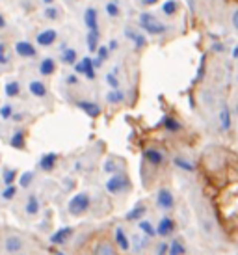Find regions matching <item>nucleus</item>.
I'll return each instance as SVG.
<instances>
[{
	"label": "nucleus",
	"instance_id": "nucleus-50",
	"mask_svg": "<svg viewBox=\"0 0 238 255\" xmlns=\"http://www.w3.org/2000/svg\"><path fill=\"white\" fill-rule=\"evenodd\" d=\"M4 26H6V19H4V17H2V15H0V30L4 28Z\"/></svg>",
	"mask_w": 238,
	"mask_h": 255
},
{
	"label": "nucleus",
	"instance_id": "nucleus-4",
	"mask_svg": "<svg viewBox=\"0 0 238 255\" xmlns=\"http://www.w3.org/2000/svg\"><path fill=\"white\" fill-rule=\"evenodd\" d=\"M73 67H75V73H77V75H82V77H86L88 80H93V78L97 77V71H95L97 67L93 64V58H90V56H84L82 60H78Z\"/></svg>",
	"mask_w": 238,
	"mask_h": 255
},
{
	"label": "nucleus",
	"instance_id": "nucleus-52",
	"mask_svg": "<svg viewBox=\"0 0 238 255\" xmlns=\"http://www.w3.org/2000/svg\"><path fill=\"white\" fill-rule=\"evenodd\" d=\"M43 4H45V6H52V4H54V0H43Z\"/></svg>",
	"mask_w": 238,
	"mask_h": 255
},
{
	"label": "nucleus",
	"instance_id": "nucleus-37",
	"mask_svg": "<svg viewBox=\"0 0 238 255\" xmlns=\"http://www.w3.org/2000/svg\"><path fill=\"white\" fill-rule=\"evenodd\" d=\"M105 9H106V15H108V17H112V19H116V17L121 15V7L118 6V2H108Z\"/></svg>",
	"mask_w": 238,
	"mask_h": 255
},
{
	"label": "nucleus",
	"instance_id": "nucleus-11",
	"mask_svg": "<svg viewBox=\"0 0 238 255\" xmlns=\"http://www.w3.org/2000/svg\"><path fill=\"white\" fill-rule=\"evenodd\" d=\"M77 107L80 108L88 118H99V116H101V107H99L97 103H93V101H88V99L77 101Z\"/></svg>",
	"mask_w": 238,
	"mask_h": 255
},
{
	"label": "nucleus",
	"instance_id": "nucleus-3",
	"mask_svg": "<svg viewBox=\"0 0 238 255\" xmlns=\"http://www.w3.org/2000/svg\"><path fill=\"white\" fill-rule=\"evenodd\" d=\"M128 177H126V173L123 171H119V173H114L110 175V179L106 181V192L108 194H112V196H118V194H123V192L128 188Z\"/></svg>",
	"mask_w": 238,
	"mask_h": 255
},
{
	"label": "nucleus",
	"instance_id": "nucleus-35",
	"mask_svg": "<svg viewBox=\"0 0 238 255\" xmlns=\"http://www.w3.org/2000/svg\"><path fill=\"white\" fill-rule=\"evenodd\" d=\"M177 9H179L177 0H166V2L162 4V13L164 15H175Z\"/></svg>",
	"mask_w": 238,
	"mask_h": 255
},
{
	"label": "nucleus",
	"instance_id": "nucleus-18",
	"mask_svg": "<svg viewBox=\"0 0 238 255\" xmlns=\"http://www.w3.org/2000/svg\"><path fill=\"white\" fill-rule=\"evenodd\" d=\"M28 90H30V93H32L34 97H39V99L47 97V93H49V90H47V84H45L43 80H32V82L28 84Z\"/></svg>",
	"mask_w": 238,
	"mask_h": 255
},
{
	"label": "nucleus",
	"instance_id": "nucleus-39",
	"mask_svg": "<svg viewBox=\"0 0 238 255\" xmlns=\"http://www.w3.org/2000/svg\"><path fill=\"white\" fill-rule=\"evenodd\" d=\"M43 15H45V19H49V21H56L58 17H60V9H58L56 6H47L45 11H43Z\"/></svg>",
	"mask_w": 238,
	"mask_h": 255
},
{
	"label": "nucleus",
	"instance_id": "nucleus-20",
	"mask_svg": "<svg viewBox=\"0 0 238 255\" xmlns=\"http://www.w3.org/2000/svg\"><path fill=\"white\" fill-rule=\"evenodd\" d=\"M54 71H56V60L54 58L47 56L39 62V73H41L43 77H50Z\"/></svg>",
	"mask_w": 238,
	"mask_h": 255
},
{
	"label": "nucleus",
	"instance_id": "nucleus-17",
	"mask_svg": "<svg viewBox=\"0 0 238 255\" xmlns=\"http://www.w3.org/2000/svg\"><path fill=\"white\" fill-rule=\"evenodd\" d=\"M145 213H147V207L143 205V203H138V205H134L132 209L125 214V220L126 222H140V220H143Z\"/></svg>",
	"mask_w": 238,
	"mask_h": 255
},
{
	"label": "nucleus",
	"instance_id": "nucleus-30",
	"mask_svg": "<svg viewBox=\"0 0 238 255\" xmlns=\"http://www.w3.org/2000/svg\"><path fill=\"white\" fill-rule=\"evenodd\" d=\"M184 254H186V246L182 244V241H179V239H173V241L169 242L168 255H184Z\"/></svg>",
	"mask_w": 238,
	"mask_h": 255
},
{
	"label": "nucleus",
	"instance_id": "nucleus-48",
	"mask_svg": "<svg viewBox=\"0 0 238 255\" xmlns=\"http://www.w3.org/2000/svg\"><path fill=\"white\" fill-rule=\"evenodd\" d=\"M158 0H141V6H154Z\"/></svg>",
	"mask_w": 238,
	"mask_h": 255
},
{
	"label": "nucleus",
	"instance_id": "nucleus-31",
	"mask_svg": "<svg viewBox=\"0 0 238 255\" xmlns=\"http://www.w3.org/2000/svg\"><path fill=\"white\" fill-rule=\"evenodd\" d=\"M173 164L182 171H190V173L196 171V166L190 162V160H186V158H182V156H175V158H173Z\"/></svg>",
	"mask_w": 238,
	"mask_h": 255
},
{
	"label": "nucleus",
	"instance_id": "nucleus-42",
	"mask_svg": "<svg viewBox=\"0 0 238 255\" xmlns=\"http://www.w3.org/2000/svg\"><path fill=\"white\" fill-rule=\"evenodd\" d=\"M105 171L108 173V175H114V173H119V166L116 160H112V158H108V160H105Z\"/></svg>",
	"mask_w": 238,
	"mask_h": 255
},
{
	"label": "nucleus",
	"instance_id": "nucleus-7",
	"mask_svg": "<svg viewBox=\"0 0 238 255\" xmlns=\"http://www.w3.org/2000/svg\"><path fill=\"white\" fill-rule=\"evenodd\" d=\"M156 205L164 209V211H169V209H173L175 205V198H173V194L169 188H160L158 194H156Z\"/></svg>",
	"mask_w": 238,
	"mask_h": 255
},
{
	"label": "nucleus",
	"instance_id": "nucleus-10",
	"mask_svg": "<svg viewBox=\"0 0 238 255\" xmlns=\"http://www.w3.org/2000/svg\"><path fill=\"white\" fill-rule=\"evenodd\" d=\"M114 241L118 244V248L123 250V252H128V250L132 248V242H130V239H128V235L125 233L123 227H116V231H114Z\"/></svg>",
	"mask_w": 238,
	"mask_h": 255
},
{
	"label": "nucleus",
	"instance_id": "nucleus-16",
	"mask_svg": "<svg viewBox=\"0 0 238 255\" xmlns=\"http://www.w3.org/2000/svg\"><path fill=\"white\" fill-rule=\"evenodd\" d=\"M125 37L134 43V47H136V49L145 47V43H147V37L143 36L141 32H136L134 28H125Z\"/></svg>",
	"mask_w": 238,
	"mask_h": 255
},
{
	"label": "nucleus",
	"instance_id": "nucleus-32",
	"mask_svg": "<svg viewBox=\"0 0 238 255\" xmlns=\"http://www.w3.org/2000/svg\"><path fill=\"white\" fill-rule=\"evenodd\" d=\"M4 93H6V97H17L19 93H21V84L19 82H15V80H11V82H7L6 86H4Z\"/></svg>",
	"mask_w": 238,
	"mask_h": 255
},
{
	"label": "nucleus",
	"instance_id": "nucleus-26",
	"mask_svg": "<svg viewBox=\"0 0 238 255\" xmlns=\"http://www.w3.org/2000/svg\"><path fill=\"white\" fill-rule=\"evenodd\" d=\"M110 52H112V50L108 49V45H101V47L97 49V58L93 60V64H95V67H101V65L105 64L106 60L110 58Z\"/></svg>",
	"mask_w": 238,
	"mask_h": 255
},
{
	"label": "nucleus",
	"instance_id": "nucleus-29",
	"mask_svg": "<svg viewBox=\"0 0 238 255\" xmlns=\"http://www.w3.org/2000/svg\"><path fill=\"white\" fill-rule=\"evenodd\" d=\"M138 227H140L141 235H145V237H149V239L156 237V227H154L149 220H140V222H138Z\"/></svg>",
	"mask_w": 238,
	"mask_h": 255
},
{
	"label": "nucleus",
	"instance_id": "nucleus-12",
	"mask_svg": "<svg viewBox=\"0 0 238 255\" xmlns=\"http://www.w3.org/2000/svg\"><path fill=\"white\" fill-rule=\"evenodd\" d=\"M15 52L21 58H35V54H37L35 47L30 41H17L15 43Z\"/></svg>",
	"mask_w": 238,
	"mask_h": 255
},
{
	"label": "nucleus",
	"instance_id": "nucleus-41",
	"mask_svg": "<svg viewBox=\"0 0 238 255\" xmlns=\"http://www.w3.org/2000/svg\"><path fill=\"white\" fill-rule=\"evenodd\" d=\"M17 192H19L17 190V184H7L6 188L2 190V198L9 201V199H13L15 196H17Z\"/></svg>",
	"mask_w": 238,
	"mask_h": 255
},
{
	"label": "nucleus",
	"instance_id": "nucleus-36",
	"mask_svg": "<svg viewBox=\"0 0 238 255\" xmlns=\"http://www.w3.org/2000/svg\"><path fill=\"white\" fill-rule=\"evenodd\" d=\"M106 84L110 86V90H119V78H118V67L106 75Z\"/></svg>",
	"mask_w": 238,
	"mask_h": 255
},
{
	"label": "nucleus",
	"instance_id": "nucleus-1",
	"mask_svg": "<svg viewBox=\"0 0 238 255\" xmlns=\"http://www.w3.org/2000/svg\"><path fill=\"white\" fill-rule=\"evenodd\" d=\"M138 22H140V28L143 32H147V34H153V36H162V34H166L169 30L168 24H164V22L156 17V15L149 13V11H143L140 13L138 17Z\"/></svg>",
	"mask_w": 238,
	"mask_h": 255
},
{
	"label": "nucleus",
	"instance_id": "nucleus-54",
	"mask_svg": "<svg viewBox=\"0 0 238 255\" xmlns=\"http://www.w3.org/2000/svg\"><path fill=\"white\" fill-rule=\"evenodd\" d=\"M19 255H24V254H19Z\"/></svg>",
	"mask_w": 238,
	"mask_h": 255
},
{
	"label": "nucleus",
	"instance_id": "nucleus-8",
	"mask_svg": "<svg viewBox=\"0 0 238 255\" xmlns=\"http://www.w3.org/2000/svg\"><path fill=\"white\" fill-rule=\"evenodd\" d=\"M58 39V32L54 28H47V30H43V32H39L37 34V37H35V41H37V45L39 47H52L54 43H56Z\"/></svg>",
	"mask_w": 238,
	"mask_h": 255
},
{
	"label": "nucleus",
	"instance_id": "nucleus-19",
	"mask_svg": "<svg viewBox=\"0 0 238 255\" xmlns=\"http://www.w3.org/2000/svg\"><path fill=\"white\" fill-rule=\"evenodd\" d=\"M4 248H6L7 254H19L22 250V239H19L17 235L7 237L6 242H4Z\"/></svg>",
	"mask_w": 238,
	"mask_h": 255
},
{
	"label": "nucleus",
	"instance_id": "nucleus-6",
	"mask_svg": "<svg viewBox=\"0 0 238 255\" xmlns=\"http://www.w3.org/2000/svg\"><path fill=\"white\" fill-rule=\"evenodd\" d=\"M73 233H75V229H73V227H60L58 231H54V233L50 235L49 241H50L52 246H63V244L73 237Z\"/></svg>",
	"mask_w": 238,
	"mask_h": 255
},
{
	"label": "nucleus",
	"instance_id": "nucleus-5",
	"mask_svg": "<svg viewBox=\"0 0 238 255\" xmlns=\"http://www.w3.org/2000/svg\"><path fill=\"white\" fill-rule=\"evenodd\" d=\"M175 233V220L169 218V216H162L158 226H156V237H162V239H168Z\"/></svg>",
	"mask_w": 238,
	"mask_h": 255
},
{
	"label": "nucleus",
	"instance_id": "nucleus-43",
	"mask_svg": "<svg viewBox=\"0 0 238 255\" xmlns=\"http://www.w3.org/2000/svg\"><path fill=\"white\" fill-rule=\"evenodd\" d=\"M168 250H169L168 242H160V244L156 246V255H168Z\"/></svg>",
	"mask_w": 238,
	"mask_h": 255
},
{
	"label": "nucleus",
	"instance_id": "nucleus-14",
	"mask_svg": "<svg viewBox=\"0 0 238 255\" xmlns=\"http://www.w3.org/2000/svg\"><path fill=\"white\" fill-rule=\"evenodd\" d=\"M56 164H58L56 153H45V155L39 158L37 166H39V170H43V171H52L56 168Z\"/></svg>",
	"mask_w": 238,
	"mask_h": 255
},
{
	"label": "nucleus",
	"instance_id": "nucleus-53",
	"mask_svg": "<svg viewBox=\"0 0 238 255\" xmlns=\"http://www.w3.org/2000/svg\"><path fill=\"white\" fill-rule=\"evenodd\" d=\"M50 254H54V255H63V254H60L56 248H50Z\"/></svg>",
	"mask_w": 238,
	"mask_h": 255
},
{
	"label": "nucleus",
	"instance_id": "nucleus-15",
	"mask_svg": "<svg viewBox=\"0 0 238 255\" xmlns=\"http://www.w3.org/2000/svg\"><path fill=\"white\" fill-rule=\"evenodd\" d=\"M91 255H118V250L114 248L112 242L101 241V242H97V244L93 246V252H91Z\"/></svg>",
	"mask_w": 238,
	"mask_h": 255
},
{
	"label": "nucleus",
	"instance_id": "nucleus-25",
	"mask_svg": "<svg viewBox=\"0 0 238 255\" xmlns=\"http://www.w3.org/2000/svg\"><path fill=\"white\" fill-rule=\"evenodd\" d=\"M162 125H164V128H166L168 132H181L182 130V125L173 118V116H166L164 121H162Z\"/></svg>",
	"mask_w": 238,
	"mask_h": 255
},
{
	"label": "nucleus",
	"instance_id": "nucleus-9",
	"mask_svg": "<svg viewBox=\"0 0 238 255\" xmlns=\"http://www.w3.org/2000/svg\"><path fill=\"white\" fill-rule=\"evenodd\" d=\"M143 160L149 162L151 166H162V164L166 162V155L162 153L160 149L151 147V149H145V151H143Z\"/></svg>",
	"mask_w": 238,
	"mask_h": 255
},
{
	"label": "nucleus",
	"instance_id": "nucleus-33",
	"mask_svg": "<svg viewBox=\"0 0 238 255\" xmlns=\"http://www.w3.org/2000/svg\"><path fill=\"white\" fill-rule=\"evenodd\" d=\"M106 101H108L110 105H119V103L125 101V93L121 92V90H110L108 95H106Z\"/></svg>",
	"mask_w": 238,
	"mask_h": 255
},
{
	"label": "nucleus",
	"instance_id": "nucleus-55",
	"mask_svg": "<svg viewBox=\"0 0 238 255\" xmlns=\"http://www.w3.org/2000/svg\"><path fill=\"white\" fill-rule=\"evenodd\" d=\"M73 2H77V0H73Z\"/></svg>",
	"mask_w": 238,
	"mask_h": 255
},
{
	"label": "nucleus",
	"instance_id": "nucleus-47",
	"mask_svg": "<svg viewBox=\"0 0 238 255\" xmlns=\"http://www.w3.org/2000/svg\"><path fill=\"white\" fill-rule=\"evenodd\" d=\"M119 47V43H118V39H112V41L108 43V49L110 50H116Z\"/></svg>",
	"mask_w": 238,
	"mask_h": 255
},
{
	"label": "nucleus",
	"instance_id": "nucleus-27",
	"mask_svg": "<svg viewBox=\"0 0 238 255\" xmlns=\"http://www.w3.org/2000/svg\"><path fill=\"white\" fill-rule=\"evenodd\" d=\"M60 60H62L65 65H75L78 62V52L75 49H63Z\"/></svg>",
	"mask_w": 238,
	"mask_h": 255
},
{
	"label": "nucleus",
	"instance_id": "nucleus-40",
	"mask_svg": "<svg viewBox=\"0 0 238 255\" xmlns=\"http://www.w3.org/2000/svg\"><path fill=\"white\" fill-rule=\"evenodd\" d=\"M13 114H15V110H13L11 105H2V107H0V118H2L4 121L11 120V118H13Z\"/></svg>",
	"mask_w": 238,
	"mask_h": 255
},
{
	"label": "nucleus",
	"instance_id": "nucleus-49",
	"mask_svg": "<svg viewBox=\"0 0 238 255\" xmlns=\"http://www.w3.org/2000/svg\"><path fill=\"white\" fill-rule=\"evenodd\" d=\"M231 56H233V58H235V60H237V58H238V45H237V47H235V49H233V52H231Z\"/></svg>",
	"mask_w": 238,
	"mask_h": 255
},
{
	"label": "nucleus",
	"instance_id": "nucleus-2",
	"mask_svg": "<svg viewBox=\"0 0 238 255\" xmlns=\"http://www.w3.org/2000/svg\"><path fill=\"white\" fill-rule=\"evenodd\" d=\"M90 207H91L90 194H88V192H78V194H75V196L69 199L67 211H69V214H73V216H82V214H86L90 211Z\"/></svg>",
	"mask_w": 238,
	"mask_h": 255
},
{
	"label": "nucleus",
	"instance_id": "nucleus-44",
	"mask_svg": "<svg viewBox=\"0 0 238 255\" xmlns=\"http://www.w3.org/2000/svg\"><path fill=\"white\" fill-rule=\"evenodd\" d=\"M65 82H67V84H71V86H77L78 84L77 73H75V75H67V77H65Z\"/></svg>",
	"mask_w": 238,
	"mask_h": 255
},
{
	"label": "nucleus",
	"instance_id": "nucleus-21",
	"mask_svg": "<svg viewBox=\"0 0 238 255\" xmlns=\"http://www.w3.org/2000/svg\"><path fill=\"white\" fill-rule=\"evenodd\" d=\"M24 211H26V214L28 216H37L39 214V211H41V205H39V199H37V196H28V199H26V205H24Z\"/></svg>",
	"mask_w": 238,
	"mask_h": 255
},
{
	"label": "nucleus",
	"instance_id": "nucleus-22",
	"mask_svg": "<svg viewBox=\"0 0 238 255\" xmlns=\"http://www.w3.org/2000/svg\"><path fill=\"white\" fill-rule=\"evenodd\" d=\"M218 120H220V127H222V130H229L231 128V110L225 107H222V110H220V114H218Z\"/></svg>",
	"mask_w": 238,
	"mask_h": 255
},
{
	"label": "nucleus",
	"instance_id": "nucleus-51",
	"mask_svg": "<svg viewBox=\"0 0 238 255\" xmlns=\"http://www.w3.org/2000/svg\"><path fill=\"white\" fill-rule=\"evenodd\" d=\"M214 50H218V52L224 50V45H222V43H216V45H214Z\"/></svg>",
	"mask_w": 238,
	"mask_h": 255
},
{
	"label": "nucleus",
	"instance_id": "nucleus-13",
	"mask_svg": "<svg viewBox=\"0 0 238 255\" xmlns=\"http://www.w3.org/2000/svg\"><path fill=\"white\" fill-rule=\"evenodd\" d=\"M84 22L88 32H99V13L95 7H88L84 11Z\"/></svg>",
	"mask_w": 238,
	"mask_h": 255
},
{
	"label": "nucleus",
	"instance_id": "nucleus-28",
	"mask_svg": "<svg viewBox=\"0 0 238 255\" xmlns=\"http://www.w3.org/2000/svg\"><path fill=\"white\" fill-rule=\"evenodd\" d=\"M9 145L13 149H24V132H22L21 128H17L13 134H11V138H9Z\"/></svg>",
	"mask_w": 238,
	"mask_h": 255
},
{
	"label": "nucleus",
	"instance_id": "nucleus-23",
	"mask_svg": "<svg viewBox=\"0 0 238 255\" xmlns=\"http://www.w3.org/2000/svg\"><path fill=\"white\" fill-rule=\"evenodd\" d=\"M101 34L99 32H88L86 36V45H88V50L90 52H97V49L101 47Z\"/></svg>",
	"mask_w": 238,
	"mask_h": 255
},
{
	"label": "nucleus",
	"instance_id": "nucleus-46",
	"mask_svg": "<svg viewBox=\"0 0 238 255\" xmlns=\"http://www.w3.org/2000/svg\"><path fill=\"white\" fill-rule=\"evenodd\" d=\"M231 21H233V26H235V30H238V9L235 11V13H233Z\"/></svg>",
	"mask_w": 238,
	"mask_h": 255
},
{
	"label": "nucleus",
	"instance_id": "nucleus-45",
	"mask_svg": "<svg viewBox=\"0 0 238 255\" xmlns=\"http://www.w3.org/2000/svg\"><path fill=\"white\" fill-rule=\"evenodd\" d=\"M22 120H24V114L22 112H15L13 118H11V121H15V123H21Z\"/></svg>",
	"mask_w": 238,
	"mask_h": 255
},
{
	"label": "nucleus",
	"instance_id": "nucleus-38",
	"mask_svg": "<svg viewBox=\"0 0 238 255\" xmlns=\"http://www.w3.org/2000/svg\"><path fill=\"white\" fill-rule=\"evenodd\" d=\"M34 181V171H24L21 177H19V186L21 188H28L30 184Z\"/></svg>",
	"mask_w": 238,
	"mask_h": 255
},
{
	"label": "nucleus",
	"instance_id": "nucleus-34",
	"mask_svg": "<svg viewBox=\"0 0 238 255\" xmlns=\"http://www.w3.org/2000/svg\"><path fill=\"white\" fill-rule=\"evenodd\" d=\"M15 179H17V170L15 168H4L2 170V181L4 184H15Z\"/></svg>",
	"mask_w": 238,
	"mask_h": 255
},
{
	"label": "nucleus",
	"instance_id": "nucleus-24",
	"mask_svg": "<svg viewBox=\"0 0 238 255\" xmlns=\"http://www.w3.org/2000/svg\"><path fill=\"white\" fill-rule=\"evenodd\" d=\"M132 248L130 250H134V252H136V254H140L141 250H145L149 246V237H145V235H134L132 237Z\"/></svg>",
	"mask_w": 238,
	"mask_h": 255
}]
</instances>
